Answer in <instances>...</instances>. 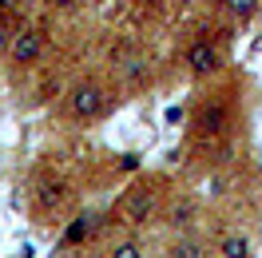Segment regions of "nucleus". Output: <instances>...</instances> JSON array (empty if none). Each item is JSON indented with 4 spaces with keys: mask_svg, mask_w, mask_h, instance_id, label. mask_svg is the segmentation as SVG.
<instances>
[{
    "mask_svg": "<svg viewBox=\"0 0 262 258\" xmlns=\"http://www.w3.org/2000/svg\"><path fill=\"white\" fill-rule=\"evenodd\" d=\"M64 112L72 115V119H96V115L107 112V88L96 80H80L68 88L64 96Z\"/></svg>",
    "mask_w": 262,
    "mask_h": 258,
    "instance_id": "obj_1",
    "label": "nucleus"
},
{
    "mask_svg": "<svg viewBox=\"0 0 262 258\" xmlns=\"http://www.w3.org/2000/svg\"><path fill=\"white\" fill-rule=\"evenodd\" d=\"M155 210H159V191H155L151 183H131L127 191H123V199H119V214H123L131 226L151 223Z\"/></svg>",
    "mask_w": 262,
    "mask_h": 258,
    "instance_id": "obj_2",
    "label": "nucleus"
},
{
    "mask_svg": "<svg viewBox=\"0 0 262 258\" xmlns=\"http://www.w3.org/2000/svg\"><path fill=\"white\" fill-rule=\"evenodd\" d=\"M195 131L199 135H207V139H214V135H227L230 131V103L223 96H211L203 99L195 107Z\"/></svg>",
    "mask_w": 262,
    "mask_h": 258,
    "instance_id": "obj_3",
    "label": "nucleus"
},
{
    "mask_svg": "<svg viewBox=\"0 0 262 258\" xmlns=\"http://www.w3.org/2000/svg\"><path fill=\"white\" fill-rule=\"evenodd\" d=\"M68 195H72V187H68L64 175H52V171H44V175H36L32 183V203L44 214H52V210H60L68 203Z\"/></svg>",
    "mask_w": 262,
    "mask_h": 258,
    "instance_id": "obj_4",
    "label": "nucleus"
},
{
    "mask_svg": "<svg viewBox=\"0 0 262 258\" xmlns=\"http://www.w3.org/2000/svg\"><path fill=\"white\" fill-rule=\"evenodd\" d=\"M163 223L167 230L179 239V234H195V226H199V203L195 199H187V195H179V199H171L163 210Z\"/></svg>",
    "mask_w": 262,
    "mask_h": 258,
    "instance_id": "obj_5",
    "label": "nucleus"
},
{
    "mask_svg": "<svg viewBox=\"0 0 262 258\" xmlns=\"http://www.w3.org/2000/svg\"><path fill=\"white\" fill-rule=\"evenodd\" d=\"M183 68L195 72V76H211V72L223 68V56H219V48H214L211 40H191L183 48Z\"/></svg>",
    "mask_w": 262,
    "mask_h": 258,
    "instance_id": "obj_6",
    "label": "nucleus"
},
{
    "mask_svg": "<svg viewBox=\"0 0 262 258\" xmlns=\"http://www.w3.org/2000/svg\"><path fill=\"white\" fill-rule=\"evenodd\" d=\"M44 48H48L44 32H40V28H24V32H16V36H12L8 60H12L16 68H28V64H36V60L44 56Z\"/></svg>",
    "mask_w": 262,
    "mask_h": 258,
    "instance_id": "obj_7",
    "label": "nucleus"
},
{
    "mask_svg": "<svg viewBox=\"0 0 262 258\" xmlns=\"http://www.w3.org/2000/svg\"><path fill=\"white\" fill-rule=\"evenodd\" d=\"M96 223H99V214H92V210L76 214V219L68 223V230L60 234V250H64V246H80V242H88L92 234H96Z\"/></svg>",
    "mask_w": 262,
    "mask_h": 258,
    "instance_id": "obj_8",
    "label": "nucleus"
},
{
    "mask_svg": "<svg viewBox=\"0 0 262 258\" xmlns=\"http://www.w3.org/2000/svg\"><path fill=\"white\" fill-rule=\"evenodd\" d=\"M219 258H254V246L243 230H227L219 239Z\"/></svg>",
    "mask_w": 262,
    "mask_h": 258,
    "instance_id": "obj_9",
    "label": "nucleus"
},
{
    "mask_svg": "<svg viewBox=\"0 0 262 258\" xmlns=\"http://www.w3.org/2000/svg\"><path fill=\"white\" fill-rule=\"evenodd\" d=\"M167 258H211V246L199 239V234H179V239L171 242Z\"/></svg>",
    "mask_w": 262,
    "mask_h": 258,
    "instance_id": "obj_10",
    "label": "nucleus"
},
{
    "mask_svg": "<svg viewBox=\"0 0 262 258\" xmlns=\"http://www.w3.org/2000/svg\"><path fill=\"white\" fill-rule=\"evenodd\" d=\"M262 8V0H223V12L230 20H250Z\"/></svg>",
    "mask_w": 262,
    "mask_h": 258,
    "instance_id": "obj_11",
    "label": "nucleus"
},
{
    "mask_svg": "<svg viewBox=\"0 0 262 258\" xmlns=\"http://www.w3.org/2000/svg\"><path fill=\"white\" fill-rule=\"evenodd\" d=\"M107 258H143V242L139 239H119L112 250H107Z\"/></svg>",
    "mask_w": 262,
    "mask_h": 258,
    "instance_id": "obj_12",
    "label": "nucleus"
},
{
    "mask_svg": "<svg viewBox=\"0 0 262 258\" xmlns=\"http://www.w3.org/2000/svg\"><path fill=\"white\" fill-rule=\"evenodd\" d=\"M119 171H139V155H119Z\"/></svg>",
    "mask_w": 262,
    "mask_h": 258,
    "instance_id": "obj_13",
    "label": "nucleus"
},
{
    "mask_svg": "<svg viewBox=\"0 0 262 258\" xmlns=\"http://www.w3.org/2000/svg\"><path fill=\"white\" fill-rule=\"evenodd\" d=\"M4 48H8V20L0 16V52H4Z\"/></svg>",
    "mask_w": 262,
    "mask_h": 258,
    "instance_id": "obj_14",
    "label": "nucleus"
},
{
    "mask_svg": "<svg viewBox=\"0 0 262 258\" xmlns=\"http://www.w3.org/2000/svg\"><path fill=\"white\" fill-rule=\"evenodd\" d=\"M52 4H56V8H76L80 0H52Z\"/></svg>",
    "mask_w": 262,
    "mask_h": 258,
    "instance_id": "obj_15",
    "label": "nucleus"
}]
</instances>
